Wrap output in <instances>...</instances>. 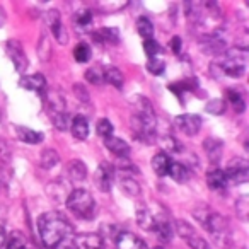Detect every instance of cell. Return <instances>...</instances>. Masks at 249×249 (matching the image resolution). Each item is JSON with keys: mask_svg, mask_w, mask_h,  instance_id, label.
I'll return each instance as SVG.
<instances>
[{"mask_svg": "<svg viewBox=\"0 0 249 249\" xmlns=\"http://www.w3.org/2000/svg\"><path fill=\"white\" fill-rule=\"evenodd\" d=\"M38 231L45 248L55 249L69 237L70 224L58 212H46L38 218Z\"/></svg>", "mask_w": 249, "mask_h": 249, "instance_id": "6da1fadb", "label": "cell"}, {"mask_svg": "<svg viewBox=\"0 0 249 249\" xmlns=\"http://www.w3.org/2000/svg\"><path fill=\"white\" fill-rule=\"evenodd\" d=\"M67 208L82 220H90L96 213V201L92 195L86 190H73L67 196Z\"/></svg>", "mask_w": 249, "mask_h": 249, "instance_id": "7a4b0ae2", "label": "cell"}, {"mask_svg": "<svg viewBox=\"0 0 249 249\" xmlns=\"http://www.w3.org/2000/svg\"><path fill=\"white\" fill-rule=\"evenodd\" d=\"M220 69L225 75L239 79L246 73L248 69V50L242 46H235V48L225 50L224 56L220 60Z\"/></svg>", "mask_w": 249, "mask_h": 249, "instance_id": "3957f363", "label": "cell"}, {"mask_svg": "<svg viewBox=\"0 0 249 249\" xmlns=\"http://www.w3.org/2000/svg\"><path fill=\"white\" fill-rule=\"evenodd\" d=\"M201 224H203V227L210 232V235L213 237V241L217 242L220 248H225V246L231 244L232 231H231V224H229L227 217L210 212Z\"/></svg>", "mask_w": 249, "mask_h": 249, "instance_id": "277c9868", "label": "cell"}, {"mask_svg": "<svg viewBox=\"0 0 249 249\" xmlns=\"http://www.w3.org/2000/svg\"><path fill=\"white\" fill-rule=\"evenodd\" d=\"M224 174L227 181H232L235 184L246 183L249 179V162L246 159H241V157H235L227 164Z\"/></svg>", "mask_w": 249, "mask_h": 249, "instance_id": "5b68a950", "label": "cell"}, {"mask_svg": "<svg viewBox=\"0 0 249 249\" xmlns=\"http://www.w3.org/2000/svg\"><path fill=\"white\" fill-rule=\"evenodd\" d=\"M5 53H7V56L12 60V63H14L16 70H18L19 73H24L26 70H28V56H26L24 53V48H22V45L18 41V39H9L7 43H5Z\"/></svg>", "mask_w": 249, "mask_h": 249, "instance_id": "8992f818", "label": "cell"}, {"mask_svg": "<svg viewBox=\"0 0 249 249\" xmlns=\"http://www.w3.org/2000/svg\"><path fill=\"white\" fill-rule=\"evenodd\" d=\"M45 24L50 31L53 33L55 39H58V43L65 45L67 43V35H65V29H63V24H62V16L56 9H52L45 14Z\"/></svg>", "mask_w": 249, "mask_h": 249, "instance_id": "52a82bcc", "label": "cell"}, {"mask_svg": "<svg viewBox=\"0 0 249 249\" xmlns=\"http://www.w3.org/2000/svg\"><path fill=\"white\" fill-rule=\"evenodd\" d=\"M113 179H114V166L109 162H101L96 171V186L101 191L107 193L113 188Z\"/></svg>", "mask_w": 249, "mask_h": 249, "instance_id": "ba28073f", "label": "cell"}, {"mask_svg": "<svg viewBox=\"0 0 249 249\" xmlns=\"http://www.w3.org/2000/svg\"><path fill=\"white\" fill-rule=\"evenodd\" d=\"M176 126L188 137H195L201 128V118L198 114H179L176 118Z\"/></svg>", "mask_w": 249, "mask_h": 249, "instance_id": "9c48e42d", "label": "cell"}, {"mask_svg": "<svg viewBox=\"0 0 249 249\" xmlns=\"http://www.w3.org/2000/svg\"><path fill=\"white\" fill-rule=\"evenodd\" d=\"M201 52L207 55H220L225 52V41L217 35V33H208L200 39Z\"/></svg>", "mask_w": 249, "mask_h": 249, "instance_id": "30bf717a", "label": "cell"}, {"mask_svg": "<svg viewBox=\"0 0 249 249\" xmlns=\"http://www.w3.org/2000/svg\"><path fill=\"white\" fill-rule=\"evenodd\" d=\"M75 249H104V239L97 232H87L80 234L73 239Z\"/></svg>", "mask_w": 249, "mask_h": 249, "instance_id": "8fae6325", "label": "cell"}, {"mask_svg": "<svg viewBox=\"0 0 249 249\" xmlns=\"http://www.w3.org/2000/svg\"><path fill=\"white\" fill-rule=\"evenodd\" d=\"M116 249H147V244L132 232H120L114 237Z\"/></svg>", "mask_w": 249, "mask_h": 249, "instance_id": "7c38bea8", "label": "cell"}, {"mask_svg": "<svg viewBox=\"0 0 249 249\" xmlns=\"http://www.w3.org/2000/svg\"><path fill=\"white\" fill-rule=\"evenodd\" d=\"M19 86L26 90H33L36 94H45L46 92V79L41 73H31V75H22L19 80Z\"/></svg>", "mask_w": 249, "mask_h": 249, "instance_id": "4fadbf2b", "label": "cell"}, {"mask_svg": "<svg viewBox=\"0 0 249 249\" xmlns=\"http://www.w3.org/2000/svg\"><path fill=\"white\" fill-rule=\"evenodd\" d=\"M70 132L77 140H86L89 137V121L82 114H77L72 121H70Z\"/></svg>", "mask_w": 249, "mask_h": 249, "instance_id": "5bb4252c", "label": "cell"}, {"mask_svg": "<svg viewBox=\"0 0 249 249\" xmlns=\"http://www.w3.org/2000/svg\"><path fill=\"white\" fill-rule=\"evenodd\" d=\"M104 145L107 147V150L114 154L120 159H126L130 154V145L124 140L118 139V137H109V139H104Z\"/></svg>", "mask_w": 249, "mask_h": 249, "instance_id": "9a60e30c", "label": "cell"}, {"mask_svg": "<svg viewBox=\"0 0 249 249\" xmlns=\"http://www.w3.org/2000/svg\"><path fill=\"white\" fill-rule=\"evenodd\" d=\"M203 150L207 152L208 159L213 164H217L222 157V150H224V142L218 139H205L203 140Z\"/></svg>", "mask_w": 249, "mask_h": 249, "instance_id": "2e32d148", "label": "cell"}, {"mask_svg": "<svg viewBox=\"0 0 249 249\" xmlns=\"http://www.w3.org/2000/svg\"><path fill=\"white\" fill-rule=\"evenodd\" d=\"M16 133H18V139L21 142L29 143V145H36V143H41L45 140L43 133L28 128V126H16Z\"/></svg>", "mask_w": 249, "mask_h": 249, "instance_id": "e0dca14e", "label": "cell"}, {"mask_svg": "<svg viewBox=\"0 0 249 249\" xmlns=\"http://www.w3.org/2000/svg\"><path fill=\"white\" fill-rule=\"evenodd\" d=\"M207 184H208V188L213 191H224L225 188H227L229 181L222 169H212L210 173L207 174Z\"/></svg>", "mask_w": 249, "mask_h": 249, "instance_id": "ac0fdd59", "label": "cell"}, {"mask_svg": "<svg viewBox=\"0 0 249 249\" xmlns=\"http://www.w3.org/2000/svg\"><path fill=\"white\" fill-rule=\"evenodd\" d=\"M46 97V106H48L50 113H60V111H65V99L58 90H50L46 89L45 92Z\"/></svg>", "mask_w": 249, "mask_h": 249, "instance_id": "d6986e66", "label": "cell"}, {"mask_svg": "<svg viewBox=\"0 0 249 249\" xmlns=\"http://www.w3.org/2000/svg\"><path fill=\"white\" fill-rule=\"evenodd\" d=\"M65 169H67V176L72 181H84L87 176V166L82 160H77V159L70 160Z\"/></svg>", "mask_w": 249, "mask_h": 249, "instance_id": "ffe728a7", "label": "cell"}, {"mask_svg": "<svg viewBox=\"0 0 249 249\" xmlns=\"http://www.w3.org/2000/svg\"><path fill=\"white\" fill-rule=\"evenodd\" d=\"M94 39L101 45H113L120 41V31L116 28H103L94 33Z\"/></svg>", "mask_w": 249, "mask_h": 249, "instance_id": "44dd1931", "label": "cell"}, {"mask_svg": "<svg viewBox=\"0 0 249 249\" xmlns=\"http://www.w3.org/2000/svg\"><path fill=\"white\" fill-rule=\"evenodd\" d=\"M157 234V237L160 239V241L164 242H169L171 239H173V225H171V222L167 220V218L164 217H157V222L156 225H154V231Z\"/></svg>", "mask_w": 249, "mask_h": 249, "instance_id": "7402d4cb", "label": "cell"}, {"mask_svg": "<svg viewBox=\"0 0 249 249\" xmlns=\"http://www.w3.org/2000/svg\"><path fill=\"white\" fill-rule=\"evenodd\" d=\"M137 222H139L140 227L145 229V231H154L157 217L152 213V210H149L147 207H139V210H137Z\"/></svg>", "mask_w": 249, "mask_h": 249, "instance_id": "603a6c76", "label": "cell"}, {"mask_svg": "<svg viewBox=\"0 0 249 249\" xmlns=\"http://www.w3.org/2000/svg\"><path fill=\"white\" fill-rule=\"evenodd\" d=\"M171 156L167 152H159L157 156H154L152 159V169L157 176H166L167 174V169L171 166Z\"/></svg>", "mask_w": 249, "mask_h": 249, "instance_id": "cb8c5ba5", "label": "cell"}, {"mask_svg": "<svg viewBox=\"0 0 249 249\" xmlns=\"http://www.w3.org/2000/svg\"><path fill=\"white\" fill-rule=\"evenodd\" d=\"M103 75H104V82L111 84V86L116 87V89L123 87L124 77L120 69H116V67H106V69L103 70Z\"/></svg>", "mask_w": 249, "mask_h": 249, "instance_id": "d4e9b609", "label": "cell"}, {"mask_svg": "<svg viewBox=\"0 0 249 249\" xmlns=\"http://www.w3.org/2000/svg\"><path fill=\"white\" fill-rule=\"evenodd\" d=\"M26 248V237L21 231H14L9 235H5V242L2 249H24Z\"/></svg>", "mask_w": 249, "mask_h": 249, "instance_id": "484cf974", "label": "cell"}, {"mask_svg": "<svg viewBox=\"0 0 249 249\" xmlns=\"http://www.w3.org/2000/svg\"><path fill=\"white\" fill-rule=\"evenodd\" d=\"M58 162H60V156H58V152L53 149H45L41 152V156H39V164H41V167L46 171L53 169Z\"/></svg>", "mask_w": 249, "mask_h": 249, "instance_id": "4316f807", "label": "cell"}, {"mask_svg": "<svg viewBox=\"0 0 249 249\" xmlns=\"http://www.w3.org/2000/svg\"><path fill=\"white\" fill-rule=\"evenodd\" d=\"M50 118H52L53 126H55L56 130H60V132H67V130L70 128V121H72V118H70V114L67 113V111L50 113Z\"/></svg>", "mask_w": 249, "mask_h": 249, "instance_id": "83f0119b", "label": "cell"}, {"mask_svg": "<svg viewBox=\"0 0 249 249\" xmlns=\"http://www.w3.org/2000/svg\"><path fill=\"white\" fill-rule=\"evenodd\" d=\"M167 174H169L174 181H178V183H184V181L188 179V176H190L186 166L181 162H174V160L171 162L169 169H167Z\"/></svg>", "mask_w": 249, "mask_h": 249, "instance_id": "f1b7e54d", "label": "cell"}, {"mask_svg": "<svg viewBox=\"0 0 249 249\" xmlns=\"http://www.w3.org/2000/svg\"><path fill=\"white\" fill-rule=\"evenodd\" d=\"M120 188L123 193H126L128 196H139L140 195V184L132 178H121L120 179Z\"/></svg>", "mask_w": 249, "mask_h": 249, "instance_id": "f546056e", "label": "cell"}, {"mask_svg": "<svg viewBox=\"0 0 249 249\" xmlns=\"http://www.w3.org/2000/svg\"><path fill=\"white\" fill-rule=\"evenodd\" d=\"M137 33L142 38L150 39L154 36V24L149 18H139L137 19Z\"/></svg>", "mask_w": 249, "mask_h": 249, "instance_id": "4dcf8cb0", "label": "cell"}, {"mask_svg": "<svg viewBox=\"0 0 249 249\" xmlns=\"http://www.w3.org/2000/svg\"><path fill=\"white\" fill-rule=\"evenodd\" d=\"M227 99L231 101L232 107L235 109V113H244L246 109V103H244V97L239 90L235 89H229L227 90Z\"/></svg>", "mask_w": 249, "mask_h": 249, "instance_id": "1f68e13d", "label": "cell"}, {"mask_svg": "<svg viewBox=\"0 0 249 249\" xmlns=\"http://www.w3.org/2000/svg\"><path fill=\"white\" fill-rule=\"evenodd\" d=\"M90 22H92V12H90L89 9H80V11L73 16V24H75L77 28L86 29L87 26H90Z\"/></svg>", "mask_w": 249, "mask_h": 249, "instance_id": "d6a6232c", "label": "cell"}, {"mask_svg": "<svg viewBox=\"0 0 249 249\" xmlns=\"http://www.w3.org/2000/svg\"><path fill=\"white\" fill-rule=\"evenodd\" d=\"M73 56L79 63H86L90 60L92 56V52H90V46L87 43H79V45L73 48Z\"/></svg>", "mask_w": 249, "mask_h": 249, "instance_id": "836d02e7", "label": "cell"}, {"mask_svg": "<svg viewBox=\"0 0 249 249\" xmlns=\"http://www.w3.org/2000/svg\"><path fill=\"white\" fill-rule=\"evenodd\" d=\"M38 55H39V58H41L43 62L50 60V56H52V48H50V39H48V36H46V33H43L41 38H39V43H38Z\"/></svg>", "mask_w": 249, "mask_h": 249, "instance_id": "e575fe53", "label": "cell"}, {"mask_svg": "<svg viewBox=\"0 0 249 249\" xmlns=\"http://www.w3.org/2000/svg\"><path fill=\"white\" fill-rule=\"evenodd\" d=\"M86 80L92 84V86H101V84H104L103 69H99V67H90L86 72Z\"/></svg>", "mask_w": 249, "mask_h": 249, "instance_id": "d590c367", "label": "cell"}, {"mask_svg": "<svg viewBox=\"0 0 249 249\" xmlns=\"http://www.w3.org/2000/svg\"><path fill=\"white\" fill-rule=\"evenodd\" d=\"M96 132L103 139H109V137H113V123L109 120H106V118H103V120L97 121Z\"/></svg>", "mask_w": 249, "mask_h": 249, "instance_id": "8d00e7d4", "label": "cell"}, {"mask_svg": "<svg viewBox=\"0 0 249 249\" xmlns=\"http://www.w3.org/2000/svg\"><path fill=\"white\" fill-rule=\"evenodd\" d=\"M160 50H162V48H160V45L154 38L145 39V41H143V52H145V55L149 56L150 60L156 58V55H159Z\"/></svg>", "mask_w": 249, "mask_h": 249, "instance_id": "74e56055", "label": "cell"}, {"mask_svg": "<svg viewBox=\"0 0 249 249\" xmlns=\"http://www.w3.org/2000/svg\"><path fill=\"white\" fill-rule=\"evenodd\" d=\"M184 241L188 242V246H190L191 249H210V246H208V242L205 241L203 237H200L198 234H191V235H188Z\"/></svg>", "mask_w": 249, "mask_h": 249, "instance_id": "f35d334b", "label": "cell"}, {"mask_svg": "<svg viewBox=\"0 0 249 249\" xmlns=\"http://www.w3.org/2000/svg\"><path fill=\"white\" fill-rule=\"evenodd\" d=\"M205 111H208L210 114L218 116V114H222L225 111V103L222 99H212V101H208V103H207Z\"/></svg>", "mask_w": 249, "mask_h": 249, "instance_id": "ab89813d", "label": "cell"}, {"mask_svg": "<svg viewBox=\"0 0 249 249\" xmlns=\"http://www.w3.org/2000/svg\"><path fill=\"white\" fill-rule=\"evenodd\" d=\"M147 70L150 73H154V75H162L164 70H166V63L159 58H152L147 62Z\"/></svg>", "mask_w": 249, "mask_h": 249, "instance_id": "60d3db41", "label": "cell"}, {"mask_svg": "<svg viewBox=\"0 0 249 249\" xmlns=\"http://www.w3.org/2000/svg\"><path fill=\"white\" fill-rule=\"evenodd\" d=\"M176 229H178V232H179V235L183 239H186L188 235H191L195 232V229L191 227L188 222H184V220H179V222H176Z\"/></svg>", "mask_w": 249, "mask_h": 249, "instance_id": "b9f144b4", "label": "cell"}, {"mask_svg": "<svg viewBox=\"0 0 249 249\" xmlns=\"http://www.w3.org/2000/svg\"><path fill=\"white\" fill-rule=\"evenodd\" d=\"M248 208H249V205H248V198L246 196H242L239 201H235V210H237V213H239V217L242 218V220H246L248 218Z\"/></svg>", "mask_w": 249, "mask_h": 249, "instance_id": "7bdbcfd3", "label": "cell"}, {"mask_svg": "<svg viewBox=\"0 0 249 249\" xmlns=\"http://www.w3.org/2000/svg\"><path fill=\"white\" fill-rule=\"evenodd\" d=\"M73 90H75V94L80 99V103H89V94H87L86 87H82L80 84H75V86H73Z\"/></svg>", "mask_w": 249, "mask_h": 249, "instance_id": "ee69618b", "label": "cell"}, {"mask_svg": "<svg viewBox=\"0 0 249 249\" xmlns=\"http://www.w3.org/2000/svg\"><path fill=\"white\" fill-rule=\"evenodd\" d=\"M181 46H183V41H181L179 36H174L173 39H171V50H173L174 55H179L181 53Z\"/></svg>", "mask_w": 249, "mask_h": 249, "instance_id": "f6af8a7d", "label": "cell"}, {"mask_svg": "<svg viewBox=\"0 0 249 249\" xmlns=\"http://www.w3.org/2000/svg\"><path fill=\"white\" fill-rule=\"evenodd\" d=\"M164 143H166V147H167V154H169V152H178V150H179V145H178L176 140H174L173 137H167V139H164Z\"/></svg>", "mask_w": 249, "mask_h": 249, "instance_id": "bcb514c9", "label": "cell"}, {"mask_svg": "<svg viewBox=\"0 0 249 249\" xmlns=\"http://www.w3.org/2000/svg\"><path fill=\"white\" fill-rule=\"evenodd\" d=\"M55 249H75V244H73V241L70 242V241H67V239H65V241H63L62 244H60L58 248H55Z\"/></svg>", "mask_w": 249, "mask_h": 249, "instance_id": "7dc6e473", "label": "cell"}, {"mask_svg": "<svg viewBox=\"0 0 249 249\" xmlns=\"http://www.w3.org/2000/svg\"><path fill=\"white\" fill-rule=\"evenodd\" d=\"M4 242H5V231H4V225H0V249H2Z\"/></svg>", "mask_w": 249, "mask_h": 249, "instance_id": "c3c4849f", "label": "cell"}, {"mask_svg": "<svg viewBox=\"0 0 249 249\" xmlns=\"http://www.w3.org/2000/svg\"><path fill=\"white\" fill-rule=\"evenodd\" d=\"M24 249H28V248H24Z\"/></svg>", "mask_w": 249, "mask_h": 249, "instance_id": "681fc988", "label": "cell"}]
</instances>
